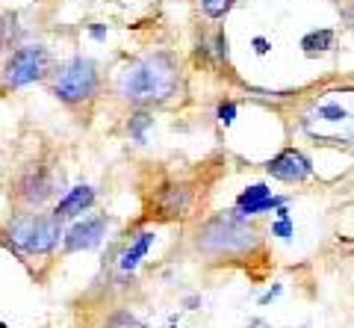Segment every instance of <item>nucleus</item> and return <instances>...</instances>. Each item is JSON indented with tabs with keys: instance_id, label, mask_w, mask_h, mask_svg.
Returning <instances> with one entry per match:
<instances>
[{
	"instance_id": "f257e3e1",
	"label": "nucleus",
	"mask_w": 354,
	"mask_h": 328,
	"mask_svg": "<svg viewBox=\"0 0 354 328\" xmlns=\"http://www.w3.org/2000/svg\"><path fill=\"white\" fill-rule=\"evenodd\" d=\"M180 92V62L171 51H151L130 60L115 78V95L133 107H160Z\"/></svg>"
},
{
	"instance_id": "f03ea898",
	"label": "nucleus",
	"mask_w": 354,
	"mask_h": 328,
	"mask_svg": "<svg viewBox=\"0 0 354 328\" xmlns=\"http://www.w3.org/2000/svg\"><path fill=\"white\" fill-rule=\"evenodd\" d=\"M195 248L209 260H230V257H245L260 248V231L248 219L230 213H216L204 219L195 228L192 237Z\"/></svg>"
},
{
	"instance_id": "7ed1b4c3",
	"label": "nucleus",
	"mask_w": 354,
	"mask_h": 328,
	"mask_svg": "<svg viewBox=\"0 0 354 328\" xmlns=\"http://www.w3.org/2000/svg\"><path fill=\"white\" fill-rule=\"evenodd\" d=\"M65 237V219L57 213H21L15 219H9L6 231H3V243L9 251H15L18 257L36 255L44 257L62 243Z\"/></svg>"
},
{
	"instance_id": "20e7f679",
	"label": "nucleus",
	"mask_w": 354,
	"mask_h": 328,
	"mask_svg": "<svg viewBox=\"0 0 354 328\" xmlns=\"http://www.w3.org/2000/svg\"><path fill=\"white\" fill-rule=\"evenodd\" d=\"M48 89L65 107L88 104L97 95V89H101V69H97V62L92 57L74 53V57L59 62L57 69L50 71Z\"/></svg>"
},
{
	"instance_id": "39448f33",
	"label": "nucleus",
	"mask_w": 354,
	"mask_h": 328,
	"mask_svg": "<svg viewBox=\"0 0 354 328\" xmlns=\"http://www.w3.org/2000/svg\"><path fill=\"white\" fill-rule=\"evenodd\" d=\"M53 69V57L44 45H18L0 65V89L15 92L44 80Z\"/></svg>"
},
{
	"instance_id": "423d86ee",
	"label": "nucleus",
	"mask_w": 354,
	"mask_h": 328,
	"mask_svg": "<svg viewBox=\"0 0 354 328\" xmlns=\"http://www.w3.org/2000/svg\"><path fill=\"white\" fill-rule=\"evenodd\" d=\"M12 192H15V201L21 207H27V210H36V207H41L53 195L50 169L41 166V163H30V166L15 178Z\"/></svg>"
},
{
	"instance_id": "0eeeda50",
	"label": "nucleus",
	"mask_w": 354,
	"mask_h": 328,
	"mask_svg": "<svg viewBox=\"0 0 354 328\" xmlns=\"http://www.w3.org/2000/svg\"><path fill=\"white\" fill-rule=\"evenodd\" d=\"M266 172L283 183H304L307 178H313V160L301 148H283L272 160H266Z\"/></svg>"
},
{
	"instance_id": "6e6552de",
	"label": "nucleus",
	"mask_w": 354,
	"mask_h": 328,
	"mask_svg": "<svg viewBox=\"0 0 354 328\" xmlns=\"http://www.w3.org/2000/svg\"><path fill=\"white\" fill-rule=\"evenodd\" d=\"M109 228V216H86L80 222H74L62 237V248L68 251H92L104 243Z\"/></svg>"
},
{
	"instance_id": "1a4fd4ad",
	"label": "nucleus",
	"mask_w": 354,
	"mask_h": 328,
	"mask_svg": "<svg viewBox=\"0 0 354 328\" xmlns=\"http://www.w3.org/2000/svg\"><path fill=\"white\" fill-rule=\"evenodd\" d=\"M290 201L286 195H274L269 183H251V187H245L239 195H236V204H234V213L242 216V219H251V216H260V213H274L281 210V207Z\"/></svg>"
},
{
	"instance_id": "9d476101",
	"label": "nucleus",
	"mask_w": 354,
	"mask_h": 328,
	"mask_svg": "<svg viewBox=\"0 0 354 328\" xmlns=\"http://www.w3.org/2000/svg\"><path fill=\"white\" fill-rule=\"evenodd\" d=\"M153 207L160 210L162 219H174V216H186L192 210V190L186 183H165L153 195Z\"/></svg>"
},
{
	"instance_id": "9b49d317",
	"label": "nucleus",
	"mask_w": 354,
	"mask_h": 328,
	"mask_svg": "<svg viewBox=\"0 0 354 328\" xmlns=\"http://www.w3.org/2000/svg\"><path fill=\"white\" fill-rule=\"evenodd\" d=\"M151 246H153V231H139L136 237H130V243L121 248V255H118V272L121 275H133L136 266L151 251Z\"/></svg>"
},
{
	"instance_id": "f8f14e48",
	"label": "nucleus",
	"mask_w": 354,
	"mask_h": 328,
	"mask_svg": "<svg viewBox=\"0 0 354 328\" xmlns=\"http://www.w3.org/2000/svg\"><path fill=\"white\" fill-rule=\"evenodd\" d=\"M92 204H95V190L80 183V187H71L62 195L59 204L53 207V213H57L59 219H77V216H83Z\"/></svg>"
},
{
	"instance_id": "ddd939ff",
	"label": "nucleus",
	"mask_w": 354,
	"mask_h": 328,
	"mask_svg": "<svg viewBox=\"0 0 354 328\" xmlns=\"http://www.w3.org/2000/svg\"><path fill=\"white\" fill-rule=\"evenodd\" d=\"M348 118H351L348 107L342 101L328 98V101H319V104L310 107V113L304 116V127H310V125H342V122H348Z\"/></svg>"
},
{
	"instance_id": "4468645a",
	"label": "nucleus",
	"mask_w": 354,
	"mask_h": 328,
	"mask_svg": "<svg viewBox=\"0 0 354 328\" xmlns=\"http://www.w3.org/2000/svg\"><path fill=\"white\" fill-rule=\"evenodd\" d=\"M21 39H24V27H21V18L12 9H3L0 12V53H12Z\"/></svg>"
},
{
	"instance_id": "2eb2a0df",
	"label": "nucleus",
	"mask_w": 354,
	"mask_h": 328,
	"mask_svg": "<svg viewBox=\"0 0 354 328\" xmlns=\"http://www.w3.org/2000/svg\"><path fill=\"white\" fill-rule=\"evenodd\" d=\"M337 45V33L330 27H319V30H310L301 36V42H298V48H301L307 57H319V53H328L334 51Z\"/></svg>"
},
{
	"instance_id": "dca6fc26",
	"label": "nucleus",
	"mask_w": 354,
	"mask_h": 328,
	"mask_svg": "<svg viewBox=\"0 0 354 328\" xmlns=\"http://www.w3.org/2000/svg\"><path fill=\"white\" fill-rule=\"evenodd\" d=\"M151 127H153V116L148 113V109L139 107L136 113H130V118H127V134H130V139L136 142V145H148Z\"/></svg>"
},
{
	"instance_id": "f3484780",
	"label": "nucleus",
	"mask_w": 354,
	"mask_h": 328,
	"mask_svg": "<svg viewBox=\"0 0 354 328\" xmlns=\"http://www.w3.org/2000/svg\"><path fill=\"white\" fill-rule=\"evenodd\" d=\"M234 6H236V0H201V12H204L209 21L227 18Z\"/></svg>"
},
{
	"instance_id": "a211bd4d",
	"label": "nucleus",
	"mask_w": 354,
	"mask_h": 328,
	"mask_svg": "<svg viewBox=\"0 0 354 328\" xmlns=\"http://www.w3.org/2000/svg\"><path fill=\"white\" fill-rule=\"evenodd\" d=\"M278 213V219L272 222V237H281V239H292L295 234V225H292V219H290V210H286V204L281 207V210H274Z\"/></svg>"
},
{
	"instance_id": "6ab92c4d",
	"label": "nucleus",
	"mask_w": 354,
	"mask_h": 328,
	"mask_svg": "<svg viewBox=\"0 0 354 328\" xmlns=\"http://www.w3.org/2000/svg\"><path fill=\"white\" fill-rule=\"evenodd\" d=\"M104 328H145V322H142L136 313H130V311H115V313L106 316Z\"/></svg>"
},
{
	"instance_id": "aec40b11",
	"label": "nucleus",
	"mask_w": 354,
	"mask_h": 328,
	"mask_svg": "<svg viewBox=\"0 0 354 328\" xmlns=\"http://www.w3.org/2000/svg\"><path fill=\"white\" fill-rule=\"evenodd\" d=\"M236 116H239L236 101H218V107H216V118H218V125H221V127H230V125L236 122Z\"/></svg>"
},
{
	"instance_id": "412c9836",
	"label": "nucleus",
	"mask_w": 354,
	"mask_h": 328,
	"mask_svg": "<svg viewBox=\"0 0 354 328\" xmlns=\"http://www.w3.org/2000/svg\"><path fill=\"white\" fill-rule=\"evenodd\" d=\"M213 53L218 62H227L230 60V42H227V33L225 30H216V39H213Z\"/></svg>"
},
{
	"instance_id": "4be33fe9",
	"label": "nucleus",
	"mask_w": 354,
	"mask_h": 328,
	"mask_svg": "<svg viewBox=\"0 0 354 328\" xmlns=\"http://www.w3.org/2000/svg\"><path fill=\"white\" fill-rule=\"evenodd\" d=\"M251 48H254V53H257V57H266V53L272 51V42L266 39V36H254V39H251Z\"/></svg>"
},
{
	"instance_id": "5701e85b",
	"label": "nucleus",
	"mask_w": 354,
	"mask_h": 328,
	"mask_svg": "<svg viewBox=\"0 0 354 328\" xmlns=\"http://www.w3.org/2000/svg\"><path fill=\"white\" fill-rule=\"evenodd\" d=\"M88 36H92L95 42H106L109 27H106V24H88Z\"/></svg>"
},
{
	"instance_id": "b1692460",
	"label": "nucleus",
	"mask_w": 354,
	"mask_h": 328,
	"mask_svg": "<svg viewBox=\"0 0 354 328\" xmlns=\"http://www.w3.org/2000/svg\"><path fill=\"white\" fill-rule=\"evenodd\" d=\"M281 293H283V287H281V284H274V287H272L269 293H263V296H260V304H269V302H274V299L281 296Z\"/></svg>"
},
{
	"instance_id": "393cba45",
	"label": "nucleus",
	"mask_w": 354,
	"mask_h": 328,
	"mask_svg": "<svg viewBox=\"0 0 354 328\" xmlns=\"http://www.w3.org/2000/svg\"><path fill=\"white\" fill-rule=\"evenodd\" d=\"M183 308L186 311H198V308H201V296H186L183 299Z\"/></svg>"
},
{
	"instance_id": "a878e982",
	"label": "nucleus",
	"mask_w": 354,
	"mask_h": 328,
	"mask_svg": "<svg viewBox=\"0 0 354 328\" xmlns=\"http://www.w3.org/2000/svg\"><path fill=\"white\" fill-rule=\"evenodd\" d=\"M0 328H9V325H6V322H0Z\"/></svg>"
}]
</instances>
